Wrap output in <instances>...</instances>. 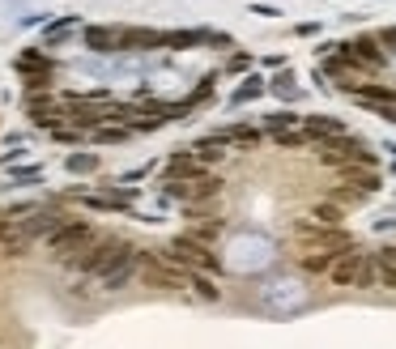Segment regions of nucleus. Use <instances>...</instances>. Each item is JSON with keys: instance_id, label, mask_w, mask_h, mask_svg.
I'll return each instance as SVG.
<instances>
[{"instance_id": "nucleus-1", "label": "nucleus", "mask_w": 396, "mask_h": 349, "mask_svg": "<svg viewBox=\"0 0 396 349\" xmlns=\"http://www.w3.org/2000/svg\"><path fill=\"white\" fill-rule=\"evenodd\" d=\"M162 187L171 196H179V201H205V196L221 192V179L209 175L196 158H175L171 171H166V179H162Z\"/></svg>"}, {"instance_id": "nucleus-2", "label": "nucleus", "mask_w": 396, "mask_h": 349, "mask_svg": "<svg viewBox=\"0 0 396 349\" xmlns=\"http://www.w3.org/2000/svg\"><path fill=\"white\" fill-rule=\"evenodd\" d=\"M332 277V285H354V290H371L375 285V256L358 252V247H341V252L332 256V264L324 269Z\"/></svg>"}, {"instance_id": "nucleus-3", "label": "nucleus", "mask_w": 396, "mask_h": 349, "mask_svg": "<svg viewBox=\"0 0 396 349\" xmlns=\"http://www.w3.org/2000/svg\"><path fill=\"white\" fill-rule=\"evenodd\" d=\"M137 273H141V281L153 285V290H184V285L192 281V273H188L184 264H175L166 252H145V256L137 260Z\"/></svg>"}, {"instance_id": "nucleus-4", "label": "nucleus", "mask_w": 396, "mask_h": 349, "mask_svg": "<svg viewBox=\"0 0 396 349\" xmlns=\"http://www.w3.org/2000/svg\"><path fill=\"white\" fill-rule=\"evenodd\" d=\"M94 238H98V234H94L86 222H55V226H51V234H47L51 252L60 256V260H77Z\"/></svg>"}, {"instance_id": "nucleus-5", "label": "nucleus", "mask_w": 396, "mask_h": 349, "mask_svg": "<svg viewBox=\"0 0 396 349\" xmlns=\"http://www.w3.org/2000/svg\"><path fill=\"white\" fill-rule=\"evenodd\" d=\"M166 256H171L175 264H184L188 273H209V269H217V256L209 252V243L200 238V234H179V238H171V247H166Z\"/></svg>"}, {"instance_id": "nucleus-6", "label": "nucleus", "mask_w": 396, "mask_h": 349, "mask_svg": "<svg viewBox=\"0 0 396 349\" xmlns=\"http://www.w3.org/2000/svg\"><path fill=\"white\" fill-rule=\"evenodd\" d=\"M341 56H346L350 64H358L362 73H375V69H383V60H388V47H383L375 34H362V38H354V43H341Z\"/></svg>"}, {"instance_id": "nucleus-7", "label": "nucleus", "mask_w": 396, "mask_h": 349, "mask_svg": "<svg viewBox=\"0 0 396 349\" xmlns=\"http://www.w3.org/2000/svg\"><path fill=\"white\" fill-rule=\"evenodd\" d=\"M30 243H34V226H30V222H18V218H5V222H0V252L22 256Z\"/></svg>"}, {"instance_id": "nucleus-8", "label": "nucleus", "mask_w": 396, "mask_h": 349, "mask_svg": "<svg viewBox=\"0 0 396 349\" xmlns=\"http://www.w3.org/2000/svg\"><path fill=\"white\" fill-rule=\"evenodd\" d=\"M86 43L98 52H124V26H94L86 30Z\"/></svg>"}, {"instance_id": "nucleus-9", "label": "nucleus", "mask_w": 396, "mask_h": 349, "mask_svg": "<svg viewBox=\"0 0 396 349\" xmlns=\"http://www.w3.org/2000/svg\"><path fill=\"white\" fill-rule=\"evenodd\" d=\"M375 285L396 290V247H379L375 252Z\"/></svg>"}, {"instance_id": "nucleus-10", "label": "nucleus", "mask_w": 396, "mask_h": 349, "mask_svg": "<svg viewBox=\"0 0 396 349\" xmlns=\"http://www.w3.org/2000/svg\"><path fill=\"white\" fill-rule=\"evenodd\" d=\"M307 132H311V141H324V136H336V132H346V124L341 120H332V115H303L299 120Z\"/></svg>"}, {"instance_id": "nucleus-11", "label": "nucleus", "mask_w": 396, "mask_h": 349, "mask_svg": "<svg viewBox=\"0 0 396 349\" xmlns=\"http://www.w3.org/2000/svg\"><path fill=\"white\" fill-rule=\"evenodd\" d=\"M350 90H354L358 103H371V107H379V103H396V90H392V85H350Z\"/></svg>"}, {"instance_id": "nucleus-12", "label": "nucleus", "mask_w": 396, "mask_h": 349, "mask_svg": "<svg viewBox=\"0 0 396 349\" xmlns=\"http://www.w3.org/2000/svg\"><path fill=\"white\" fill-rule=\"evenodd\" d=\"M341 218H346V213H341V205H336V201L311 209V222H320V226H341Z\"/></svg>"}, {"instance_id": "nucleus-13", "label": "nucleus", "mask_w": 396, "mask_h": 349, "mask_svg": "<svg viewBox=\"0 0 396 349\" xmlns=\"http://www.w3.org/2000/svg\"><path fill=\"white\" fill-rule=\"evenodd\" d=\"M188 285H196V294H205V298H217V285L209 281V277H200V273H192V281Z\"/></svg>"}, {"instance_id": "nucleus-14", "label": "nucleus", "mask_w": 396, "mask_h": 349, "mask_svg": "<svg viewBox=\"0 0 396 349\" xmlns=\"http://www.w3.org/2000/svg\"><path fill=\"white\" fill-rule=\"evenodd\" d=\"M303 115H290V111H277V115H268V128L277 132V128H290V124H299Z\"/></svg>"}, {"instance_id": "nucleus-15", "label": "nucleus", "mask_w": 396, "mask_h": 349, "mask_svg": "<svg viewBox=\"0 0 396 349\" xmlns=\"http://www.w3.org/2000/svg\"><path fill=\"white\" fill-rule=\"evenodd\" d=\"M375 38H379L383 47H388V52H396V26H388V30H379Z\"/></svg>"}, {"instance_id": "nucleus-16", "label": "nucleus", "mask_w": 396, "mask_h": 349, "mask_svg": "<svg viewBox=\"0 0 396 349\" xmlns=\"http://www.w3.org/2000/svg\"><path fill=\"white\" fill-rule=\"evenodd\" d=\"M375 111H379V115H383V120H388V124H396V103H379V107H375Z\"/></svg>"}]
</instances>
